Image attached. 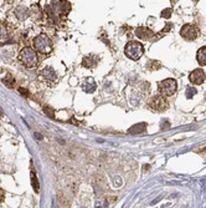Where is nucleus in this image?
<instances>
[{
  "label": "nucleus",
  "mask_w": 206,
  "mask_h": 208,
  "mask_svg": "<svg viewBox=\"0 0 206 208\" xmlns=\"http://www.w3.org/2000/svg\"><path fill=\"white\" fill-rule=\"evenodd\" d=\"M31 13H33V16H35L36 19H41V16L44 15L42 14V10H41V8L39 6V5H33L31 6Z\"/></svg>",
  "instance_id": "obj_16"
},
{
  "label": "nucleus",
  "mask_w": 206,
  "mask_h": 208,
  "mask_svg": "<svg viewBox=\"0 0 206 208\" xmlns=\"http://www.w3.org/2000/svg\"><path fill=\"white\" fill-rule=\"evenodd\" d=\"M136 36L140 40H149L150 37L154 36V33L147 26H139L136 29Z\"/></svg>",
  "instance_id": "obj_9"
},
{
  "label": "nucleus",
  "mask_w": 206,
  "mask_h": 208,
  "mask_svg": "<svg viewBox=\"0 0 206 208\" xmlns=\"http://www.w3.org/2000/svg\"><path fill=\"white\" fill-rule=\"evenodd\" d=\"M82 89H83L86 92H93V91L97 89V84L95 82L93 79L88 77V79L85 81V84L82 85Z\"/></svg>",
  "instance_id": "obj_14"
},
{
  "label": "nucleus",
  "mask_w": 206,
  "mask_h": 208,
  "mask_svg": "<svg viewBox=\"0 0 206 208\" xmlns=\"http://www.w3.org/2000/svg\"><path fill=\"white\" fill-rule=\"evenodd\" d=\"M176 89H178V84H176V80L174 79H165L158 84L159 94L165 97L173 96L176 92Z\"/></svg>",
  "instance_id": "obj_4"
},
{
  "label": "nucleus",
  "mask_w": 206,
  "mask_h": 208,
  "mask_svg": "<svg viewBox=\"0 0 206 208\" xmlns=\"http://www.w3.org/2000/svg\"><path fill=\"white\" fill-rule=\"evenodd\" d=\"M41 76L49 81H55L57 75H56V71L52 69L51 66H46L45 69L41 70Z\"/></svg>",
  "instance_id": "obj_12"
},
{
  "label": "nucleus",
  "mask_w": 206,
  "mask_h": 208,
  "mask_svg": "<svg viewBox=\"0 0 206 208\" xmlns=\"http://www.w3.org/2000/svg\"><path fill=\"white\" fill-rule=\"evenodd\" d=\"M200 34L199 29L196 25L194 24H186L181 28L180 30V35L183 36V39H185L186 41H193V40H196L198 36Z\"/></svg>",
  "instance_id": "obj_5"
},
{
  "label": "nucleus",
  "mask_w": 206,
  "mask_h": 208,
  "mask_svg": "<svg viewBox=\"0 0 206 208\" xmlns=\"http://www.w3.org/2000/svg\"><path fill=\"white\" fill-rule=\"evenodd\" d=\"M170 14H172V9H165V10L162 11L163 18H170Z\"/></svg>",
  "instance_id": "obj_22"
},
{
  "label": "nucleus",
  "mask_w": 206,
  "mask_h": 208,
  "mask_svg": "<svg viewBox=\"0 0 206 208\" xmlns=\"http://www.w3.org/2000/svg\"><path fill=\"white\" fill-rule=\"evenodd\" d=\"M168 106H169V104H168L165 96H163V95H157V96L152 97L150 101H149V107H150L152 110L157 111V112H163V111H165V110L168 108Z\"/></svg>",
  "instance_id": "obj_6"
},
{
  "label": "nucleus",
  "mask_w": 206,
  "mask_h": 208,
  "mask_svg": "<svg viewBox=\"0 0 206 208\" xmlns=\"http://www.w3.org/2000/svg\"><path fill=\"white\" fill-rule=\"evenodd\" d=\"M44 112L46 113V116H49L50 118H54L55 117V111H54V108L51 107V106H44Z\"/></svg>",
  "instance_id": "obj_20"
},
{
  "label": "nucleus",
  "mask_w": 206,
  "mask_h": 208,
  "mask_svg": "<svg viewBox=\"0 0 206 208\" xmlns=\"http://www.w3.org/2000/svg\"><path fill=\"white\" fill-rule=\"evenodd\" d=\"M195 94H196V89H194V87H188V90H186V97H188V99H191Z\"/></svg>",
  "instance_id": "obj_21"
},
{
  "label": "nucleus",
  "mask_w": 206,
  "mask_h": 208,
  "mask_svg": "<svg viewBox=\"0 0 206 208\" xmlns=\"http://www.w3.org/2000/svg\"><path fill=\"white\" fill-rule=\"evenodd\" d=\"M35 137H36L37 140H41V139H42V137H41V135H39V134H35Z\"/></svg>",
  "instance_id": "obj_25"
},
{
  "label": "nucleus",
  "mask_w": 206,
  "mask_h": 208,
  "mask_svg": "<svg viewBox=\"0 0 206 208\" xmlns=\"http://www.w3.org/2000/svg\"><path fill=\"white\" fill-rule=\"evenodd\" d=\"M31 184H33V188H34L35 192L39 193L40 192V183L37 181V177H36L35 172H31Z\"/></svg>",
  "instance_id": "obj_18"
},
{
  "label": "nucleus",
  "mask_w": 206,
  "mask_h": 208,
  "mask_svg": "<svg viewBox=\"0 0 206 208\" xmlns=\"http://www.w3.org/2000/svg\"><path fill=\"white\" fill-rule=\"evenodd\" d=\"M54 8H55L56 13H59V15L64 16V15H67L70 13V10H71V4H70L69 1H66V0H60Z\"/></svg>",
  "instance_id": "obj_8"
},
{
  "label": "nucleus",
  "mask_w": 206,
  "mask_h": 208,
  "mask_svg": "<svg viewBox=\"0 0 206 208\" xmlns=\"http://www.w3.org/2000/svg\"><path fill=\"white\" fill-rule=\"evenodd\" d=\"M19 92H20V94H23V95H26V97L29 96V91H28L26 89H23V87H20V89H19Z\"/></svg>",
  "instance_id": "obj_23"
},
{
  "label": "nucleus",
  "mask_w": 206,
  "mask_h": 208,
  "mask_svg": "<svg viewBox=\"0 0 206 208\" xmlns=\"http://www.w3.org/2000/svg\"><path fill=\"white\" fill-rule=\"evenodd\" d=\"M8 37H9L8 28L5 26L4 23H0V40H6Z\"/></svg>",
  "instance_id": "obj_17"
},
{
  "label": "nucleus",
  "mask_w": 206,
  "mask_h": 208,
  "mask_svg": "<svg viewBox=\"0 0 206 208\" xmlns=\"http://www.w3.org/2000/svg\"><path fill=\"white\" fill-rule=\"evenodd\" d=\"M4 198H5V192H4V189L0 188V203L4 201Z\"/></svg>",
  "instance_id": "obj_24"
},
{
  "label": "nucleus",
  "mask_w": 206,
  "mask_h": 208,
  "mask_svg": "<svg viewBox=\"0 0 206 208\" xmlns=\"http://www.w3.org/2000/svg\"><path fill=\"white\" fill-rule=\"evenodd\" d=\"M14 14H15V16H16L19 20L24 21V20L28 19V16H29V14H30V10H29L26 6L19 5V6H16V8L14 9Z\"/></svg>",
  "instance_id": "obj_11"
},
{
  "label": "nucleus",
  "mask_w": 206,
  "mask_h": 208,
  "mask_svg": "<svg viewBox=\"0 0 206 208\" xmlns=\"http://www.w3.org/2000/svg\"><path fill=\"white\" fill-rule=\"evenodd\" d=\"M1 116H3V112H1V110H0V117H1Z\"/></svg>",
  "instance_id": "obj_26"
},
{
  "label": "nucleus",
  "mask_w": 206,
  "mask_h": 208,
  "mask_svg": "<svg viewBox=\"0 0 206 208\" xmlns=\"http://www.w3.org/2000/svg\"><path fill=\"white\" fill-rule=\"evenodd\" d=\"M147 131V123H138L134 125L133 127H131L128 130V134L131 135H139V134H143Z\"/></svg>",
  "instance_id": "obj_15"
},
{
  "label": "nucleus",
  "mask_w": 206,
  "mask_h": 208,
  "mask_svg": "<svg viewBox=\"0 0 206 208\" xmlns=\"http://www.w3.org/2000/svg\"><path fill=\"white\" fill-rule=\"evenodd\" d=\"M100 63V59L96 56V55H87L83 57L82 60V65L87 69H92V68H96Z\"/></svg>",
  "instance_id": "obj_10"
},
{
  "label": "nucleus",
  "mask_w": 206,
  "mask_h": 208,
  "mask_svg": "<svg viewBox=\"0 0 206 208\" xmlns=\"http://www.w3.org/2000/svg\"><path fill=\"white\" fill-rule=\"evenodd\" d=\"M19 59L26 68H35L39 63V56L33 47H24L19 54Z\"/></svg>",
  "instance_id": "obj_1"
},
{
  "label": "nucleus",
  "mask_w": 206,
  "mask_h": 208,
  "mask_svg": "<svg viewBox=\"0 0 206 208\" xmlns=\"http://www.w3.org/2000/svg\"><path fill=\"white\" fill-rule=\"evenodd\" d=\"M34 47L41 54H50L52 51V41L46 35H39L34 39Z\"/></svg>",
  "instance_id": "obj_3"
},
{
  "label": "nucleus",
  "mask_w": 206,
  "mask_h": 208,
  "mask_svg": "<svg viewBox=\"0 0 206 208\" xmlns=\"http://www.w3.org/2000/svg\"><path fill=\"white\" fill-rule=\"evenodd\" d=\"M3 81H4V84H5L8 87H10V89L14 87V85H15V79H14L11 75H6Z\"/></svg>",
  "instance_id": "obj_19"
},
{
  "label": "nucleus",
  "mask_w": 206,
  "mask_h": 208,
  "mask_svg": "<svg viewBox=\"0 0 206 208\" xmlns=\"http://www.w3.org/2000/svg\"><path fill=\"white\" fill-rule=\"evenodd\" d=\"M6 1H10V0H6Z\"/></svg>",
  "instance_id": "obj_28"
},
{
  "label": "nucleus",
  "mask_w": 206,
  "mask_h": 208,
  "mask_svg": "<svg viewBox=\"0 0 206 208\" xmlns=\"http://www.w3.org/2000/svg\"><path fill=\"white\" fill-rule=\"evenodd\" d=\"M189 80L190 82H193L194 85H201L206 80V74L203 69H196L193 72H190L189 75Z\"/></svg>",
  "instance_id": "obj_7"
},
{
  "label": "nucleus",
  "mask_w": 206,
  "mask_h": 208,
  "mask_svg": "<svg viewBox=\"0 0 206 208\" xmlns=\"http://www.w3.org/2000/svg\"><path fill=\"white\" fill-rule=\"evenodd\" d=\"M194 1H198V0H194Z\"/></svg>",
  "instance_id": "obj_27"
},
{
  "label": "nucleus",
  "mask_w": 206,
  "mask_h": 208,
  "mask_svg": "<svg viewBox=\"0 0 206 208\" xmlns=\"http://www.w3.org/2000/svg\"><path fill=\"white\" fill-rule=\"evenodd\" d=\"M143 52H144V47L139 41H129L124 47L126 56H128L134 61L139 60L143 56Z\"/></svg>",
  "instance_id": "obj_2"
},
{
  "label": "nucleus",
  "mask_w": 206,
  "mask_h": 208,
  "mask_svg": "<svg viewBox=\"0 0 206 208\" xmlns=\"http://www.w3.org/2000/svg\"><path fill=\"white\" fill-rule=\"evenodd\" d=\"M196 60L199 63L200 66H205L206 65V46H203L198 50L196 52Z\"/></svg>",
  "instance_id": "obj_13"
}]
</instances>
